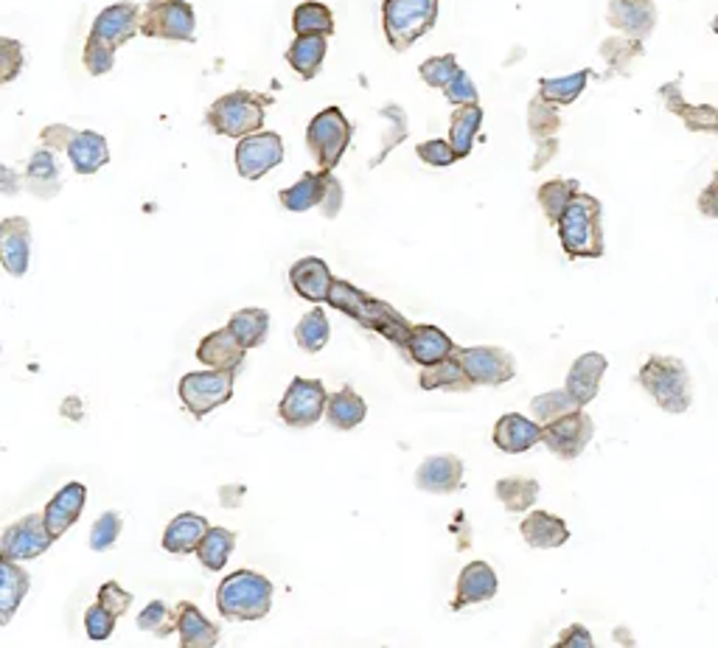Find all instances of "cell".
I'll use <instances>...</instances> for the list:
<instances>
[{"label":"cell","mask_w":718,"mask_h":648,"mask_svg":"<svg viewBox=\"0 0 718 648\" xmlns=\"http://www.w3.org/2000/svg\"><path fill=\"white\" fill-rule=\"evenodd\" d=\"M558 241L567 258H601L604 256V205L598 197L578 192L562 219L556 223Z\"/></svg>","instance_id":"1"},{"label":"cell","mask_w":718,"mask_h":648,"mask_svg":"<svg viewBox=\"0 0 718 648\" xmlns=\"http://www.w3.org/2000/svg\"><path fill=\"white\" fill-rule=\"evenodd\" d=\"M329 304L331 307L340 309V312L351 315L353 320H359V323L368 326V329H373V331H379L382 337H388L390 342H396V346L404 351L410 323L401 318V315L396 312L390 304H384V300H377V298H368L366 292H359V289H353L351 284H346V281H337V278H335V284H331Z\"/></svg>","instance_id":"2"},{"label":"cell","mask_w":718,"mask_h":648,"mask_svg":"<svg viewBox=\"0 0 718 648\" xmlns=\"http://www.w3.org/2000/svg\"><path fill=\"white\" fill-rule=\"evenodd\" d=\"M643 391L657 402L659 410L670 415H679L694 402V384H690L688 366L679 357L654 354L643 362L640 373Z\"/></svg>","instance_id":"3"},{"label":"cell","mask_w":718,"mask_h":648,"mask_svg":"<svg viewBox=\"0 0 718 648\" xmlns=\"http://www.w3.org/2000/svg\"><path fill=\"white\" fill-rule=\"evenodd\" d=\"M216 609L225 620H261L273 609V584L256 570H236L222 578Z\"/></svg>","instance_id":"4"},{"label":"cell","mask_w":718,"mask_h":648,"mask_svg":"<svg viewBox=\"0 0 718 648\" xmlns=\"http://www.w3.org/2000/svg\"><path fill=\"white\" fill-rule=\"evenodd\" d=\"M273 99L264 93L253 91H234L216 99L205 113V124L214 130L216 135L225 138H245V135L258 133L267 119V107Z\"/></svg>","instance_id":"5"},{"label":"cell","mask_w":718,"mask_h":648,"mask_svg":"<svg viewBox=\"0 0 718 648\" xmlns=\"http://www.w3.org/2000/svg\"><path fill=\"white\" fill-rule=\"evenodd\" d=\"M441 0H384L382 29L384 40L396 54H404L416 42L435 29Z\"/></svg>","instance_id":"6"},{"label":"cell","mask_w":718,"mask_h":648,"mask_svg":"<svg viewBox=\"0 0 718 648\" xmlns=\"http://www.w3.org/2000/svg\"><path fill=\"white\" fill-rule=\"evenodd\" d=\"M351 138L353 126L340 107L320 110L309 121V126H306V146H309L318 168H326V172H335L337 163L346 155Z\"/></svg>","instance_id":"7"},{"label":"cell","mask_w":718,"mask_h":648,"mask_svg":"<svg viewBox=\"0 0 718 648\" xmlns=\"http://www.w3.org/2000/svg\"><path fill=\"white\" fill-rule=\"evenodd\" d=\"M234 384H236V371H216V368H208V371H188L180 377L177 393L180 402L194 419H205L211 410L222 408L234 399Z\"/></svg>","instance_id":"8"},{"label":"cell","mask_w":718,"mask_h":648,"mask_svg":"<svg viewBox=\"0 0 718 648\" xmlns=\"http://www.w3.org/2000/svg\"><path fill=\"white\" fill-rule=\"evenodd\" d=\"M141 34L168 42L197 40V14L186 0H152L141 12Z\"/></svg>","instance_id":"9"},{"label":"cell","mask_w":718,"mask_h":648,"mask_svg":"<svg viewBox=\"0 0 718 648\" xmlns=\"http://www.w3.org/2000/svg\"><path fill=\"white\" fill-rule=\"evenodd\" d=\"M326 402H329V393H326V384L320 379L295 377L281 404H278V415L293 430H306V426H315L324 419Z\"/></svg>","instance_id":"10"},{"label":"cell","mask_w":718,"mask_h":648,"mask_svg":"<svg viewBox=\"0 0 718 648\" xmlns=\"http://www.w3.org/2000/svg\"><path fill=\"white\" fill-rule=\"evenodd\" d=\"M595 435V424L584 408H575L558 419L542 424V444L562 461H575L584 455Z\"/></svg>","instance_id":"11"},{"label":"cell","mask_w":718,"mask_h":648,"mask_svg":"<svg viewBox=\"0 0 718 648\" xmlns=\"http://www.w3.org/2000/svg\"><path fill=\"white\" fill-rule=\"evenodd\" d=\"M455 357L461 360L463 371L472 379L474 388H500L516 377V360L511 351L500 346H472V349H458Z\"/></svg>","instance_id":"12"},{"label":"cell","mask_w":718,"mask_h":648,"mask_svg":"<svg viewBox=\"0 0 718 648\" xmlns=\"http://www.w3.org/2000/svg\"><path fill=\"white\" fill-rule=\"evenodd\" d=\"M234 157L239 177H245V181H261L269 168L281 166L284 141L278 133L258 130V133L239 138Z\"/></svg>","instance_id":"13"},{"label":"cell","mask_w":718,"mask_h":648,"mask_svg":"<svg viewBox=\"0 0 718 648\" xmlns=\"http://www.w3.org/2000/svg\"><path fill=\"white\" fill-rule=\"evenodd\" d=\"M54 542L57 539L45 528L42 514H29L3 531V536H0V556L12 558V562H31V558H40L42 553L51 551Z\"/></svg>","instance_id":"14"},{"label":"cell","mask_w":718,"mask_h":648,"mask_svg":"<svg viewBox=\"0 0 718 648\" xmlns=\"http://www.w3.org/2000/svg\"><path fill=\"white\" fill-rule=\"evenodd\" d=\"M31 261V223L25 216H9L0 223V265L12 278H23Z\"/></svg>","instance_id":"15"},{"label":"cell","mask_w":718,"mask_h":648,"mask_svg":"<svg viewBox=\"0 0 718 648\" xmlns=\"http://www.w3.org/2000/svg\"><path fill=\"white\" fill-rule=\"evenodd\" d=\"M659 96H663L665 110H668L670 115L683 119L685 130H690V133H707V135L718 133V110L712 107V104L685 102L683 82H679V79L665 82L663 88H659Z\"/></svg>","instance_id":"16"},{"label":"cell","mask_w":718,"mask_h":648,"mask_svg":"<svg viewBox=\"0 0 718 648\" xmlns=\"http://www.w3.org/2000/svg\"><path fill=\"white\" fill-rule=\"evenodd\" d=\"M90 34L99 37V40H104L119 51L132 37L141 34V9L135 3H126V0L124 3H113V7L102 9L96 14Z\"/></svg>","instance_id":"17"},{"label":"cell","mask_w":718,"mask_h":648,"mask_svg":"<svg viewBox=\"0 0 718 648\" xmlns=\"http://www.w3.org/2000/svg\"><path fill=\"white\" fill-rule=\"evenodd\" d=\"M606 23L620 34L646 40L657 29V3L654 0H609Z\"/></svg>","instance_id":"18"},{"label":"cell","mask_w":718,"mask_h":648,"mask_svg":"<svg viewBox=\"0 0 718 648\" xmlns=\"http://www.w3.org/2000/svg\"><path fill=\"white\" fill-rule=\"evenodd\" d=\"M416 488L427 494H455L463 488V461L458 455H432L416 469Z\"/></svg>","instance_id":"19"},{"label":"cell","mask_w":718,"mask_h":648,"mask_svg":"<svg viewBox=\"0 0 718 648\" xmlns=\"http://www.w3.org/2000/svg\"><path fill=\"white\" fill-rule=\"evenodd\" d=\"M606 371H609V362H606V357L598 354V351H587V354H581L578 360L573 362L564 388H567V393L575 399L578 408H587L589 402H595Z\"/></svg>","instance_id":"20"},{"label":"cell","mask_w":718,"mask_h":648,"mask_svg":"<svg viewBox=\"0 0 718 648\" xmlns=\"http://www.w3.org/2000/svg\"><path fill=\"white\" fill-rule=\"evenodd\" d=\"M455 351H458L455 342L449 340V335H443L438 326H430V323L410 326L408 342H404V354H408L416 366L421 368L435 366V362L449 360Z\"/></svg>","instance_id":"21"},{"label":"cell","mask_w":718,"mask_h":648,"mask_svg":"<svg viewBox=\"0 0 718 648\" xmlns=\"http://www.w3.org/2000/svg\"><path fill=\"white\" fill-rule=\"evenodd\" d=\"M84 505H88V486H84V483H68V486H62L60 492L49 500L45 511H42V520H45L49 534L54 536V539H60L68 528L76 525Z\"/></svg>","instance_id":"22"},{"label":"cell","mask_w":718,"mask_h":648,"mask_svg":"<svg viewBox=\"0 0 718 648\" xmlns=\"http://www.w3.org/2000/svg\"><path fill=\"white\" fill-rule=\"evenodd\" d=\"M500 582L494 567L485 565V562H472L461 570L455 587V600H452V613H461V609L474 607V604H485L498 595Z\"/></svg>","instance_id":"23"},{"label":"cell","mask_w":718,"mask_h":648,"mask_svg":"<svg viewBox=\"0 0 718 648\" xmlns=\"http://www.w3.org/2000/svg\"><path fill=\"white\" fill-rule=\"evenodd\" d=\"M289 284H293L295 292L304 300H309V304H326L331 292V284H335V276H331L329 265H326L324 258L304 256L289 267Z\"/></svg>","instance_id":"24"},{"label":"cell","mask_w":718,"mask_h":648,"mask_svg":"<svg viewBox=\"0 0 718 648\" xmlns=\"http://www.w3.org/2000/svg\"><path fill=\"white\" fill-rule=\"evenodd\" d=\"M245 354L247 349L236 340V335L228 326L205 335L197 346V360L203 362L205 368H216V371H239L242 362H245Z\"/></svg>","instance_id":"25"},{"label":"cell","mask_w":718,"mask_h":648,"mask_svg":"<svg viewBox=\"0 0 718 648\" xmlns=\"http://www.w3.org/2000/svg\"><path fill=\"white\" fill-rule=\"evenodd\" d=\"M491 441H494L498 450L509 452V455H522V452L542 444V424H536V421L525 419L520 413H505L494 424Z\"/></svg>","instance_id":"26"},{"label":"cell","mask_w":718,"mask_h":648,"mask_svg":"<svg viewBox=\"0 0 718 648\" xmlns=\"http://www.w3.org/2000/svg\"><path fill=\"white\" fill-rule=\"evenodd\" d=\"M68 161H71L76 175H96L99 168H104L110 163V146L107 138L90 130H76L68 144Z\"/></svg>","instance_id":"27"},{"label":"cell","mask_w":718,"mask_h":648,"mask_svg":"<svg viewBox=\"0 0 718 648\" xmlns=\"http://www.w3.org/2000/svg\"><path fill=\"white\" fill-rule=\"evenodd\" d=\"M174 613H177L180 648H214L219 642V626L211 624L197 604L180 600Z\"/></svg>","instance_id":"28"},{"label":"cell","mask_w":718,"mask_h":648,"mask_svg":"<svg viewBox=\"0 0 718 648\" xmlns=\"http://www.w3.org/2000/svg\"><path fill=\"white\" fill-rule=\"evenodd\" d=\"M520 534L533 551H553V547H562L570 539V525L564 523L562 516H553L547 511H531L522 520Z\"/></svg>","instance_id":"29"},{"label":"cell","mask_w":718,"mask_h":648,"mask_svg":"<svg viewBox=\"0 0 718 648\" xmlns=\"http://www.w3.org/2000/svg\"><path fill=\"white\" fill-rule=\"evenodd\" d=\"M23 186L40 199H51L60 194V188H62L60 161H57L54 150L42 146V150H37L34 155L29 157V163H25V172H23Z\"/></svg>","instance_id":"30"},{"label":"cell","mask_w":718,"mask_h":648,"mask_svg":"<svg viewBox=\"0 0 718 648\" xmlns=\"http://www.w3.org/2000/svg\"><path fill=\"white\" fill-rule=\"evenodd\" d=\"M31 576L20 567V562L0 556V626L12 624L20 604L29 595Z\"/></svg>","instance_id":"31"},{"label":"cell","mask_w":718,"mask_h":648,"mask_svg":"<svg viewBox=\"0 0 718 648\" xmlns=\"http://www.w3.org/2000/svg\"><path fill=\"white\" fill-rule=\"evenodd\" d=\"M329 181H331V172H326V168L306 172L295 186L281 188V192H278V199H281L284 208L293 210V214H304V210L320 208V203H324L326 197V188H329Z\"/></svg>","instance_id":"32"},{"label":"cell","mask_w":718,"mask_h":648,"mask_svg":"<svg viewBox=\"0 0 718 648\" xmlns=\"http://www.w3.org/2000/svg\"><path fill=\"white\" fill-rule=\"evenodd\" d=\"M208 528H211L208 520H205L203 514H194V511L174 516L172 523L166 525V531H163V551L177 553V556L194 553Z\"/></svg>","instance_id":"33"},{"label":"cell","mask_w":718,"mask_h":648,"mask_svg":"<svg viewBox=\"0 0 718 648\" xmlns=\"http://www.w3.org/2000/svg\"><path fill=\"white\" fill-rule=\"evenodd\" d=\"M326 51H329V37L324 34H295L293 45L287 51V62L300 79H315L326 62Z\"/></svg>","instance_id":"34"},{"label":"cell","mask_w":718,"mask_h":648,"mask_svg":"<svg viewBox=\"0 0 718 648\" xmlns=\"http://www.w3.org/2000/svg\"><path fill=\"white\" fill-rule=\"evenodd\" d=\"M366 415H368L366 399L359 397V393L353 391L351 384H342L340 391L329 393V402H326V415H324V419L329 421V424L335 426V430H340V432L353 430V426H359L362 421H366Z\"/></svg>","instance_id":"35"},{"label":"cell","mask_w":718,"mask_h":648,"mask_svg":"<svg viewBox=\"0 0 718 648\" xmlns=\"http://www.w3.org/2000/svg\"><path fill=\"white\" fill-rule=\"evenodd\" d=\"M480 126H483V110H480V104H461V107H455V113L449 119V146H452L458 161L472 155Z\"/></svg>","instance_id":"36"},{"label":"cell","mask_w":718,"mask_h":648,"mask_svg":"<svg viewBox=\"0 0 718 648\" xmlns=\"http://www.w3.org/2000/svg\"><path fill=\"white\" fill-rule=\"evenodd\" d=\"M419 384L424 391H449V393H469L474 388L472 379L466 377L463 371L461 360L455 354L449 357V360L435 362V366H427L421 371Z\"/></svg>","instance_id":"37"},{"label":"cell","mask_w":718,"mask_h":648,"mask_svg":"<svg viewBox=\"0 0 718 648\" xmlns=\"http://www.w3.org/2000/svg\"><path fill=\"white\" fill-rule=\"evenodd\" d=\"M234 547H236V534H234V531L214 528V525H211V528L205 531L203 542H199L197 551H194V553H197L199 565H203L205 570L219 573V570H225V565L230 562V553H234Z\"/></svg>","instance_id":"38"},{"label":"cell","mask_w":718,"mask_h":648,"mask_svg":"<svg viewBox=\"0 0 718 648\" xmlns=\"http://www.w3.org/2000/svg\"><path fill=\"white\" fill-rule=\"evenodd\" d=\"M589 79H593V71H575L570 73V76L542 79V82H538V96L545 99V102L556 104V107H567V104H573L575 99L584 93Z\"/></svg>","instance_id":"39"},{"label":"cell","mask_w":718,"mask_h":648,"mask_svg":"<svg viewBox=\"0 0 718 648\" xmlns=\"http://www.w3.org/2000/svg\"><path fill=\"white\" fill-rule=\"evenodd\" d=\"M228 329L234 331L236 340H239L247 351L258 349L269 331V312H264V309L258 307L239 309V312L230 315Z\"/></svg>","instance_id":"40"},{"label":"cell","mask_w":718,"mask_h":648,"mask_svg":"<svg viewBox=\"0 0 718 648\" xmlns=\"http://www.w3.org/2000/svg\"><path fill=\"white\" fill-rule=\"evenodd\" d=\"M598 54H601V60L612 68V71L620 73V76H626V73H632V65H635V62L646 54V49H643V40H635V37L623 34V37H609V40L601 42Z\"/></svg>","instance_id":"41"},{"label":"cell","mask_w":718,"mask_h":648,"mask_svg":"<svg viewBox=\"0 0 718 648\" xmlns=\"http://www.w3.org/2000/svg\"><path fill=\"white\" fill-rule=\"evenodd\" d=\"M581 192L578 181H547L538 186L536 192V203L545 214V219L551 225H556L562 219V214L567 210V205L573 203L575 194Z\"/></svg>","instance_id":"42"},{"label":"cell","mask_w":718,"mask_h":648,"mask_svg":"<svg viewBox=\"0 0 718 648\" xmlns=\"http://www.w3.org/2000/svg\"><path fill=\"white\" fill-rule=\"evenodd\" d=\"M562 115H558L556 104L545 102V99L533 96L531 104H527V133H531L533 144H542V141L556 138L558 130H562Z\"/></svg>","instance_id":"43"},{"label":"cell","mask_w":718,"mask_h":648,"mask_svg":"<svg viewBox=\"0 0 718 648\" xmlns=\"http://www.w3.org/2000/svg\"><path fill=\"white\" fill-rule=\"evenodd\" d=\"M494 494H498L500 503L505 505V511L511 514H522V511H531L538 500V483L533 477H503L494 486Z\"/></svg>","instance_id":"44"},{"label":"cell","mask_w":718,"mask_h":648,"mask_svg":"<svg viewBox=\"0 0 718 648\" xmlns=\"http://www.w3.org/2000/svg\"><path fill=\"white\" fill-rule=\"evenodd\" d=\"M329 337H331L329 318H326V312L320 307L306 312L304 318L298 320V326H295V340H298V346L306 351V354H320V351L326 349Z\"/></svg>","instance_id":"45"},{"label":"cell","mask_w":718,"mask_h":648,"mask_svg":"<svg viewBox=\"0 0 718 648\" xmlns=\"http://www.w3.org/2000/svg\"><path fill=\"white\" fill-rule=\"evenodd\" d=\"M293 29L295 34H324L331 37L337 31L335 14L326 3H318V0H306L293 12Z\"/></svg>","instance_id":"46"},{"label":"cell","mask_w":718,"mask_h":648,"mask_svg":"<svg viewBox=\"0 0 718 648\" xmlns=\"http://www.w3.org/2000/svg\"><path fill=\"white\" fill-rule=\"evenodd\" d=\"M575 408H578V404H575V399L570 397L567 388L547 391L531 402V413H533V419H536V424H547V421L558 419V415L570 413V410H575Z\"/></svg>","instance_id":"47"},{"label":"cell","mask_w":718,"mask_h":648,"mask_svg":"<svg viewBox=\"0 0 718 648\" xmlns=\"http://www.w3.org/2000/svg\"><path fill=\"white\" fill-rule=\"evenodd\" d=\"M139 629L157 637H168L172 631H177V613H172L163 600H150L139 613Z\"/></svg>","instance_id":"48"},{"label":"cell","mask_w":718,"mask_h":648,"mask_svg":"<svg viewBox=\"0 0 718 648\" xmlns=\"http://www.w3.org/2000/svg\"><path fill=\"white\" fill-rule=\"evenodd\" d=\"M458 71H461V65H458L455 54L430 56V60H424L419 65V76L424 79L430 88H438V91H443V88H447V84L455 79Z\"/></svg>","instance_id":"49"},{"label":"cell","mask_w":718,"mask_h":648,"mask_svg":"<svg viewBox=\"0 0 718 648\" xmlns=\"http://www.w3.org/2000/svg\"><path fill=\"white\" fill-rule=\"evenodd\" d=\"M82 62L90 76H104V73H110L115 68V49L104 40H99V37L90 34L88 42H84Z\"/></svg>","instance_id":"50"},{"label":"cell","mask_w":718,"mask_h":648,"mask_svg":"<svg viewBox=\"0 0 718 648\" xmlns=\"http://www.w3.org/2000/svg\"><path fill=\"white\" fill-rule=\"evenodd\" d=\"M25 51L14 37H0V84H12L23 73Z\"/></svg>","instance_id":"51"},{"label":"cell","mask_w":718,"mask_h":648,"mask_svg":"<svg viewBox=\"0 0 718 648\" xmlns=\"http://www.w3.org/2000/svg\"><path fill=\"white\" fill-rule=\"evenodd\" d=\"M121 528H124V523H121L119 511H104L96 523H93V528H90V551L102 553L107 547H113L119 542Z\"/></svg>","instance_id":"52"},{"label":"cell","mask_w":718,"mask_h":648,"mask_svg":"<svg viewBox=\"0 0 718 648\" xmlns=\"http://www.w3.org/2000/svg\"><path fill=\"white\" fill-rule=\"evenodd\" d=\"M115 624H119V618H115L113 613H107L99 600L93 604V607H88V613H84V629H88V637L93 642L110 640L115 631Z\"/></svg>","instance_id":"53"},{"label":"cell","mask_w":718,"mask_h":648,"mask_svg":"<svg viewBox=\"0 0 718 648\" xmlns=\"http://www.w3.org/2000/svg\"><path fill=\"white\" fill-rule=\"evenodd\" d=\"M379 115L390 121V130H388V138H384L382 152H379V155L373 157L371 166H377L379 161H384V157H388V152L393 150L396 144H401V141L408 138V115H404V110L396 107V104H390V107H384Z\"/></svg>","instance_id":"54"},{"label":"cell","mask_w":718,"mask_h":648,"mask_svg":"<svg viewBox=\"0 0 718 648\" xmlns=\"http://www.w3.org/2000/svg\"><path fill=\"white\" fill-rule=\"evenodd\" d=\"M443 96H447V102L452 104V107H461V104H478V84H474L472 76L461 68V71L455 73V79L443 88Z\"/></svg>","instance_id":"55"},{"label":"cell","mask_w":718,"mask_h":648,"mask_svg":"<svg viewBox=\"0 0 718 648\" xmlns=\"http://www.w3.org/2000/svg\"><path fill=\"white\" fill-rule=\"evenodd\" d=\"M416 155H419L427 166H435V168H447L458 161L455 152H452V146H449V141H443V138L424 141V144L416 146Z\"/></svg>","instance_id":"56"},{"label":"cell","mask_w":718,"mask_h":648,"mask_svg":"<svg viewBox=\"0 0 718 648\" xmlns=\"http://www.w3.org/2000/svg\"><path fill=\"white\" fill-rule=\"evenodd\" d=\"M99 604H102L107 613H113L115 618H121V615L132 607V595L126 593L119 582H107L99 587Z\"/></svg>","instance_id":"57"},{"label":"cell","mask_w":718,"mask_h":648,"mask_svg":"<svg viewBox=\"0 0 718 648\" xmlns=\"http://www.w3.org/2000/svg\"><path fill=\"white\" fill-rule=\"evenodd\" d=\"M73 133H76V130L68 124H49L40 133V141H42V146H49V150L65 152L68 144H71Z\"/></svg>","instance_id":"58"},{"label":"cell","mask_w":718,"mask_h":648,"mask_svg":"<svg viewBox=\"0 0 718 648\" xmlns=\"http://www.w3.org/2000/svg\"><path fill=\"white\" fill-rule=\"evenodd\" d=\"M593 646H595L593 635H589L581 624L567 626V629L558 635V642H556V648H593Z\"/></svg>","instance_id":"59"},{"label":"cell","mask_w":718,"mask_h":648,"mask_svg":"<svg viewBox=\"0 0 718 648\" xmlns=\"http://www.w3.org/2000/svg\"><path fill=\"white\" fill-rule=\"evenodd\" d=\"M699 214L707 219H718V168L712 172V181L701 188L699 194Z\"/></svg>","instance_id":"60"},{"label":"cell","mask_w":718,"mask_h":648,"mask_svg":"<svg viewBox=\"0 0 718 648\" xmlns=\"http://www.w3.org/2000/svg\"><path fill=\"white\" fill-rule=\"evenodd\" d=\"M342 197H346V194H342V183L331 175L329 188H326V197L324 203H320V214H324L326 219H335V216L342 210Z\"/></svg>","instance_id":"61"},{"label":"cell","mask_w":718,"mask_h":648,"mask_svg":"<svg viewBox=\"0 0 718 648\" xmlns=\"http://www.w3.org/2000/svg\"><path fill=\"white\" fill-rule=\"evenodd\" d=\"M556 152H558V141L556 138L542 141V144H536V155H533V163H531L533 172H538V168H545L547 163H551L553 157H556Z\"/></svg>","instance_id":"62"},{"label":"cell","mask_w":718,"mask_h":648,"mask_svg":"<svg viewBox=\"0 0 718 648\" xmlns=\"http://www.w3.org/2000/svg\"><path fill=\"white\" fill-rule=\"evenodd\" d=\"M23 186V177L9 166H0V194H7V197H14Z\"/></svg>","instance_id":"63"},{"label":"cell","mask_w":718,"mask_h":648,"mask_svg":"<svg viewBox=\"0 0 718 648\" xmlns=\"http://www.w3.org/2000/svg\"><path fill=\"white\" fill-rule=\"evenodd\" d=\"M710 29H712V31H716V34H718V14H716V18H712V23H710Z\"/></svg>","instance_id":"64"}]
</instances>
